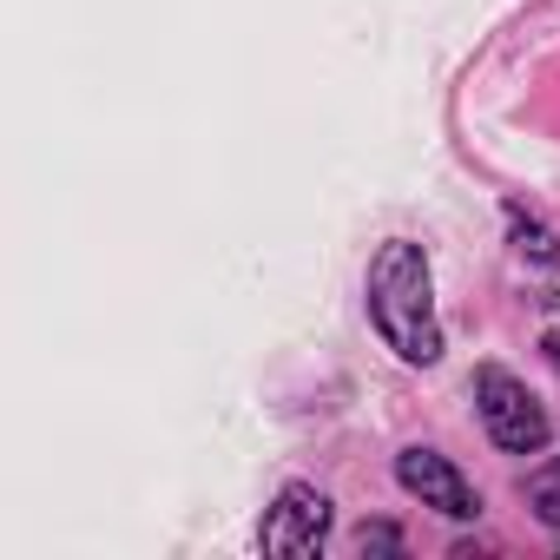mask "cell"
<instances>
[{
    "instance_id": "cell-1",
    "label": "cell",
    "mask_w": 560,
    "mask_h": 560,
    "mask_svg": "<svg viewBox=\"0 0 560 560\" xmlns=\"http://www.w3.org/2000/svg\"><path fill=\"white\" fill-rule=\"evenodd\" d=\"M370 317L383 330V343L402 357V363H435L442 357V324H435V270H429V250L416 237H389L376 257H370Z\"/></svg>"
},
{
    "instance_id": "cell-2",
    "label": "cell",
    "mask_w": 560,
    "mask_h": 560,
    "mask_svg": "<svg viewBox=\"0 0 560 560\" xmlns=\"http://www.w3.org/2000/svg\"><path fill=\"white\" fill-rule=\"evenodd\" d=\"M475 409L488 422V435L508 455H540L547 448V409L527 396V383H514L508 370H481L475 376Z\"/></svg>"
},
{
    "instance_id": "cell-3",
    "label": "cell",
    "mask_w": 560,
    "mask_h": 560,
    "mask_svg": "<svg viewBox=\"0 0 560 560\" xmlns=\"http://www.w3.org/2000/svg\"><path fill=\"white\" fill-rule=\"evenodd\" d=\"M330 534V501L311 488V481H284V494H277V508L264 514V553H284V560H304L317 553Z\"/></svg>"
},
{
    "instance_id": "cell-4",
    "label": "cell",
    "mask_w": 560,
    "mask_h": 560,
    "mask_svg": "<svg viewBox=\"0 0 560 560\" xmlns=\"http://www.w3.org/2000/svg\"><path fill=\"white\" fill-rule=\"evenodd\" d=\"M396 481H402L422 508H435V514H448V521H475V514H481V494L468 488V475H462L448 455H435V448H402V455H396Z\"/></svg>"
},
{
    "instance_id": "cell-5",
    "label": "cell",
    "mask_w": 560,
    "mask_h": 560,
    "mask_svg": "<svg viewBox=\"0 0 560 560\" xmlns=\"http://www.w3.org/2000/svg\"><path fill=\"white\" fill-rule=\"evenodd\" d=\"M508 231H514V250H521V257H534V264H560V237H553L534 211L508 205Z\"/></svg>"
},
{
    "instance_id": "cell-6",
    "label": "cell",
    "mask_w": 560,
    "mask_h": 560,
    "mask_svg": "<svg viewBox=\"0 0 560 560\" xmlns=\"http://www.w3.org/2000/svg\"><path fill=\"white\" fill-rule=\"evenodd\" d=\"M527 508H534L547 527H560V455H553V462H540V468L527 475Z\"/></svg>"
},
{
    "instance_id": "cell-7",
    "label": "cell",
    "mask_w": 560,
    "mask_h": 560,
    "mask_svg": "<svg viewBox=\"0 0 560 560\" xmlns=\"http://www.w3.org/2000/svg\"><path fill=\"white\" fill-rule=\"evenodd\" d=\"M547 363H560V337H547Z\"/></svg>"
}]
</instances>
